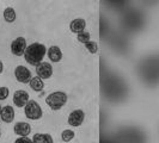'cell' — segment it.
<instances>
[{"instance_id":"7a4b0ae2","label":"cell","mask_w":159,"mask_h":143,"mask_svg":"<svg viewBox=\"0 0 159 143\" xmlns=\"http://www.w3.org/2000/svg\"><path fill=\"white\" fill-rule=\"evenodd\" d=\"M67 99H68V97H67V94L65 92L56 91V92L50 93L46 98V103H47V105L53 111H57V110L62 109L65 105H66Z\"/></svg>"},{"instance_id":"44dd1931","label":"cell","mask_w":159,"mask_h":143,"mask_svg":"<svg viewBox=\"0 0 159 143\" xmlns=\"http://www.w3.org/2000/svg\"><path fill=\"white\" fill-rule=\"evenodd\" d=\"M2 71H4V63L0 61V74L2 73Z\"/></svg>"},{"instance_id":"3957f363","label":"cell","mask_w":159,"mask_h":143,"mask_svg":"<svg viewBox=\"0 0 159 143\" xmlns=\"http://www.w3.org/2000/svg\"><path fill=\"white\" fill-rule=\"evenodd\" d=\"M24 113H25L26 118L31 119V120L41 119L42 116H43V112H42L41 106L35 100H29L26 103V105L24 106Z\"/></svg>"},{"instance_id":"8fae6325","label":"cell","mask_w":159,"mask_h":143,"mask_svg":"<svg viewBox=\"0 0 159 143\" xmlns=\"http://www.w3.org/2000/svg\"><path fill=\"white\" fill-rule=\"evenodd\" d=\"M85 28H86V22L83 18H75L70 23V30L73 33H77V35L80 32L85 31Z\"/></svg>"},{"instance_id":"5b68a950","label":"cell","mask_w":159,"mask_h":143,"mask_svg":"<svg viewBox=\"0 0 159 143\" xmlns=\"http://www.w3.org/2000/svg\"><path fill=\"white\" fill-rule=\"evenodd\" d=\"M15 76L16 80L20 84H29V81L31 80V72L29 71L26 67H24L22 64L17 66L15 69Z\"/></svg>"},{"instance_id":"277c9868","label":"cell","mask_w":159,"mask_h":143,"mask_svg":"<svg viewBox=\"0 0 159 143\" xmlns=\"http://www.w3.org/2000/svg\"><path fill=\"white\" fill-rule=\"evenodd\" d=\"M26 47H28L26 46V40L22 36H19L15 41H12V43H11V53H12V55L15 56H22L24 55Z\"/></svg>"},{"instance_id":"4fadbf2b","label":"cell","mask_w":159,"mask_h":143,"mask_svg":"<svg viewBox=\"0 0 159 143\" xmlns=\"http://www.w3.org/2000/svg\"><path fill=\"white\" fill-rule=\"evenodd\" d=\"M29 86L34 92H42L44 88V84L39 76H32L31 80L29 81Z\"/></svg>"},{"instance_id":"9a60e30c","label":"cell","mask_w":159,"mask_h":143,"mask_svg":"<svg viewBox=\"0 0 159 143\" xmlns=\"http://www.w3.org/2000/svg\"><path fill=\"white\" fill-rule=\"evenodd\" d=\"M17 15H16V11L13 10V7H6L4 10V19L5 22L7 23H13L16 20Z\"/></svg>"},{"instance_id":"9c48e42d","label":"cell","mask_w":159,"mask_h":143,"mask_svg":"<svg viewBox=\"0 0 159 143\" xmlns=\"http://www.w3.org/2000/svg\"><path fill=\"white\" fill-rule=\"evenodd\" d=\"M15 134L20 137H28L29 134L31 132V127L26 122H18L15 125Z\"/></svg>"},{"instance_id":"52a82bcc","label":"cell","mask_w":159,"mask_h":143,"mask_svg":"<svg viewBox=\"0 0 159 143\" xmlns=\"http://www.w3.org/2000/svg\"><path fill=\"white\" fill-rule=\"evenodd\" d=\"M36 74L40 79L47 80L53 75V67L49 62H41L36 66Z\"/></svg>"},{"instance_id":"8992f818","label":"cell","mask_w":159,"mask_h":143,"mask_svg":"<svg viewBox=\"0 0 159 143\" xmlns=\"http://www.w3.org/2000/svg\"><path fill=\"white\" fill-rule=\"evenodd\" d=\"M84 119H85V112L78 109V110H74L70 113V116L67 118V123L71 127H80L83 124Z\"/></svg>"},{"instance_id":"ba28073f","label":"cell","mask_w":159,"mask_h":143,"mask_svg":"<svg viewBox=\"0 0 159 143\" xmlns=\"http://www.w3.org/2000/svg\"><path fill=\"white\" fill-rule=\"evenodd\" d=\"M29 100V93L24 89H18L13 94V103L17 107H24Z\"/></svg>"},{"instance_id":"6da1fadb","label":"cell","mask_w":159,"mask_h":143,"mask_svg":"<svg viewBox=\"0 0 159 143\" xmlns=\"http://www.w3.org/2000/svg\"><path fill=\"white\" fill-rule=\"evenodd\" d=\"M47 54V49L44 47V44L41 43H31L30 46H28L24 53V58L29 64L32 66H37L39 63L43 62L44 55Z\"/></svg>"},{"instance_id":"7c38bea8","label":"cell","mask_w":159,"mask_h":143,"mask_svg":"<svg viewBox=\"0 0 159 143\" xmlns=\"http://www.w3.org/2000/svg\"><path fill=\"white\" fill-rule=\"evenodd\" d=\"M47 54L49 60L52 62H54V63L60 62L62 60V51H61V49L57 47V46H52V47L48 49Z\"/></svg>"},{"instance_id":"30bf717a","label":"cell","mask_w":159,"mask_h":143,"mask_svg":"<svg viewBox=\"0 0 159 143\" xmlns=\"http://www.w3.org/2000/svg\"><path fill=\"white\" fill-rule=\"evenodd\" d=\"M0 118L4 123H12L13 119H15V110L12 106L6 105L4 107H1V112H0Z\"/></svg>"},{"instance_id":"d6986e66","label":"cell","mask_w":159,"mask_h":143,"mask_svg":"<svg viewBox=\"0 0 159 143\" xmlns=\"http://www.w3.org/2000/svg\"><path fill=\"white\" fill-rule=\"evenodd\" d=\"M8 94H10V89L6 86H1L0 87V102L1 100H6Z\"/></svg>"},{"instance_id":"e0dca14e","label":"cell","mask_w":159,"mask_h":143,"mask_svg":"<svg viewBox=\"0 0 159 143\" xmlns=\"http://www.w3.org/2000/svg\"><path fill=\"white\" fill-rule=\"evenodd\" d=\"M84 46H85L86 50H88L90 54H96L98 51V44L96 43L95 41H89Z\"/></svg>"},{"instance_id":"2e32d148","label":"cell","mask_w":159,"mask_h":143,"mask_svg":"<svg viewBox=\"0 0 159 143\" xmlns=\"http://www.w3.org/2000/svg\"><path fill=\"white\" fill-rule=\"evenodd\" d=\"M74 136H75V132H74L73 130L67 129V130H64V131H62L61 138H62L64 142H70V141H72V140L74 138Z\"/></svg>"},{"instance_id":"ffe728a7","label":"cell","mask_w":159,"mask_h":143,"mask_svg":"<svg viewBox=\"0 0 159 143\" xmlns=\"http://www.w3.org/2000/svg\"><path fill=\"white\" fill-rule=\"evenodd\" d=\"M15 143H32V140H30L29 137H19L15 141Z\"/></svg>"},{"instance_id":"603a6c76","label":"cell","mask_w":159,"mask_h":143,"mask_svg":"<svg viewBox=\"0 0 159 143\" xmlns=\"http://www.w3.org/2000/svg\"><path fill=\"white\" fill-rule=\"evenodd\" d=\"M0 112H1V105H0Z\"/></svg>"},{"instance_id":"ac0fdd59","label":"cell","mask_w":159,"mask_h":143,"mask_svg":"<svg viewBox=\"0 0 159 143\" xmlns=\"http://www.w3.org/2000/svg\"><path fill=\"white\" fill-rule=\"evenodd\" d=\"M78 41H79L80 43H83V44H85L86 42H89V41H91L90 38H91V36H90V32L88 31H83L80 32V33H78Z\"/></svg>"},{"instance_id":"5bb4252c","label":"cell","mask_w":159,"mask_h":143,"mask_svg":"<svg viewBox=\"0 0 159 143\" xmlns=\"http://www.w3.org/2000/svg\"><path fill=\"white\" fill-rule=\"evenodd\" d=\"M32 143H54V141L49 134H35L32 137Z\"/></svg>"},{"instance_id":"7402d4cb","label":"cell","mask_w":159,"mask_h":143,"mask_svg":"<svg viewBox=\"0 0 159 143\" xmlns=\"http://www.w3.org/2000/svg\"><path fill=\"white\" fill-rule=\"evenodd\" d=\"M0 136H1V129H0Z\"/></svg>"}]
</instances>
